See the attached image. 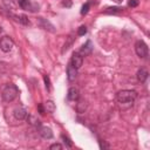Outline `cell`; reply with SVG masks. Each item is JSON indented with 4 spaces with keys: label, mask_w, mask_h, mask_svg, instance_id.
<instances>
[{
    "label": "cell",
    "mask_w": 150,
    "mask_h": 150,
    "mask_svg": "<svg viewBox=\"0 0 150 150\" xmlns=\"http://www.w3.org/2000/svg\"><path fill=\"white\" fill-rule=\"evenodd\" d=\"M87 33V28H86V26H81L79 29H77V34L79 35H84Z\"/></svg>",
    "instance_id": "cell-20"
},
{
    "label": "cell",
    "mask_w": 150,
    "mask_h": 150,
    "mask_svg": "<svg viewBox=\"0 0 150 150\" xmlns=\"http://www.w3.org/2000/svg\"><path fill=\"white\" fill-rule=\"evenodd\" d=\"M67 75L69 81H74L77 75V68H75L70 62L68 63V67H67Z\"/></svg>",
    "instance_id": "cell-8"
},
{
    "label": "cell",
    "mask_w": 150,
    "mask_h": 150,
    "mask_svg": "<svg viewBox=\"0 0 150 150\" xmlns=\"http://www.w3.org/2000/svg\"><path fill=\"white\" fill-rule=\"evenodd\" d=\"M68 98L70 101H77L79 100V90L76 88H69V90H68Z\"/></svg>",
    "instance_id": "cell-12"
},
{
    "label": "cell",
    "mask_w": 150,
    "mask_h": 150,
    "mask_svg": "<svg viewBox=\"0 0 150 150\" xmlns=\"http://www.w3.org/2000/svg\"><path fill=\"white\" fill-rule=\"evenodd\" d=\"M38 109H39V112H40V114H45V111H46L41 104H39V105H38Z\"/></svg>",
    "instance_id": "cell-26"
},
{
    "label": "cell",
    "mask_w": 150,
    "mask_h": 150,
    "mask_svg": "<svg viewBox=\"0 0 150 150\" xmlns=\"http://www.w3.org/2000/svg\"><path fill=\"white\" fill-rule=\"evenodd\" d=\"M63 146L60 144V143H54V144H52L50 146H49V149L50 150H55V149H59V150H61Z\"/></svg>",
    "instance_id": "cell-21"
},
{
    "label": "cell",
    "mask_w": 150,
    "mask_h": 150,
    "mask_svg": "<svg viewBox=\"0 0 150 150\" xmlns=\"http://www.w3.org/2000/svg\"><path fill=\"white\" fill-rule=\"evenodd\" d=\"M0 32H1V27H0Z\"/></svg>",
    "instance_id": "cell-28"
},
{
    "label": "cell",
    "mask_w": 150,
    "mask_h": 150,
    "mask_svg": "<svg viewBox=\"0 0 150 150\" xmlns=\"http://www.w3.org/2000/svg\"><path fill=\"white\" fill-rule=\"evenodd\" d=\"M20 7L22 9H26V11H30V12H34L36 11V6L35 5H32V2L29 0H18Z\"/></svg>",
    "instance_id": "cell-7"
},
{
    "label": "cell",
    "mask_w": 150,
    "mask_h": 150,
    "mask_svg": "<svg viewBox=\"0 0 150 150\" xmlns=\"http://www.w3.org/2000/svg\"><path fill=\"white\" fill-rule=\"evenodd\" d=\"M100 148H101V149H105V148H109V145L101 141V142H100Z\"/></svg>",
    "instance_id": "cell-25"
},
{
    "label": "cell",
    "mask_w": 150,
    "mask_h": 150,
    "mask_svg": "<svg viewBox=\"0 0 150 150\" xmlns=\"http://www.w3.org/2000/svg\"><path fill=\"white\" fill-rule=\"evenodd\" d=\"M18 94H19L18 87H16L15 84L9 83V84H6V86L4 87L1 95H2V100H4L5 102H12L13 100L16 98Z\"/></svg>",
    "instance_id": "cell-1"
},
{
    "label": "cell",
    "mask_w": 150,
    "mask_h": 150,
    "mask_svg": "<svg viewBox=\"0 0 150 150\" xmlns=\"http://www.w3.org/2000/svg\"><path fill=\"white\" fill-rule=\"evenodd\" d=\"M62 139H63L64 144H67V146H69V148H70V146L73 145V143L69 141V138H68V137H66V136H62Z\"/></svg>",
    "instance_id": "cell-23"
},
{
    "label": "cell",
    "mask_w": 150,
    "mask_h": 150,
    "mask_svg": "<svg viewBox=\"0 0 150 150\" xmlns=\"http://www.w3.org/2000/svg\"><path fill=\"white\" fill-rule=\"evenodd\" d=\"M40 135H41V137L48 139V138H52L53 137V131L48 127H41L40 128Z\"/></svg>",
    "instance_id": "cell-9"
},
{
    "label": "cell",
    "mask_w": 150,
    "mask_h": 150,
    "mask_svg": "<svg viewBox=\"0 0 150 150\" xmlns=\"http://www.w3.org/2000/svg\"><path fill=\"white\" fill-rule=\"evenodd\" d=\"M112 1H115V2H117V4H121L123 0H112Z\"/></svg>",
    "instance_id": "cell-27"
},
{
    "label": "cell",
    "mask_w": 150,
    "mask_h": 150,
    "mask_svg": "<svg viewBox=\"0 0 150 150\" xmlns=\"http://www.w3.org/2000/svg\"><path fill=\"white\" fill-rule=\"evenodd\" d=\"M136 96H137V93L135 90H127L125 89V90L118 91L116 95V98L121 104H125V103L131 104L135 101Z\"/></svg>",
    "instance_id": "cell-2"
},
{
    "label": "cell",
    "mask_w": 150,
    "mask_h": 150,
    "mask_svg": "<svg viewBox=\"0 0 150 150\" xmlns=\"http://www.w3.org/2000/svg\"><path fill=\"white\" fill-rule=\"evenodd\" d=\"M39 23H40V26H41L43 29H48V30H50V32H55V29H54V26H53L50 22L46 21L45 19H42V18H39Z\"/></svg>",
    "instance_id": "cell-10"
},
{
    "label": "cell",
    "mask_w": 150,
    "mask_h": 150,
    "mask_svg": "<svg viewBox=\"0 0 150 150\" xmlns=\"http://www.w3.org/2000/svg\"><path fill=\"white\" fill-rule=\"evenodd\" d=\"M84 109H86V103H84L83 101H80V102L77 103V111H79V112H83Z\"/></svg>",
    "instance_id": "cell-16"
},
{
    "label": "cell",
    "mask_w": 150,
    "mask_h": 150,
    "mask_svg": "<svg viewBox=\"0 0 150 150\" xmlns=\"http://www.w3.org/2000/svg\"><path fill=\"white\" fill-rule=\"evenodd\" d=\"M14 117L16 118V120H19V121H21V120H23V118H26V116H27V110H26V108L23 107V105H18L15 109H14Z\"/></svg>",
    "instance_id": "cell-5"
},
{
    "label": "cell",
    "mask_w": 150,
    "mask_h": 150,
    "mask_svg": "<svg viewBox=\"0 0 150 150\" xmlns=\"http://www.w3.org/2000/svg\"><path fill=\"white\" fill-rule=\"evenodd\" d=\"M13 46H14V42H13V40L9 36L1 38V40H0V48H1L2 52H5V53L11 52L12 48H13Z\"/></svg>",
    "instance_id": "cell-4"
},
{
    "label": "cell",
    "mask_w": 150,
    "mask_h": 150,
    "mask_svg": "<svg viewBox=\"0 0 150 150\" xmlns=\"http://www.w3.org/2000/svg\"><path fill=\"white\" fill-rule=\"evenodd\" d=\"M70 63H71L75 68H77V69H79V68L82 66V63H83V59H82L81 54H79V53H74V54H73V56H71Z\"/></svg>",
    "instance_id": "cell-6"
},
{
    "label": "cell",
    "mask_w": 150,
    "mask_h": 150,
    "mask_svg": "<svg viewBox=\"0 0 150 150\" xmlns=\"http://www.w3.org/2000/svg\"><path fill=\"white\" fill-rule=\"evenodd\" d=\"M135 50H136V54L142 59H145L148 56V46L143 40H138L136 42Z\"/></svg>",
    "instance_id": "cell-3"
},
{
    "label": "cell",
    "mask_w": 150,
    "mask_h": 150,
    "mask_svg": "<svg viewBox=\"0 0 150 150\" xmlns=\"http://www.w3.org/2000/svg\"><path fill=\"white\" fill-rule=\"evenodd\" d=\"M118 12H121V9L118 7H109L105 11V13H118Z\"/></svg>",
    "instance_id": "cell-18"
},
{
    "label": "cell",
    "mask_w": 150,
    "mask_h": 150,
    "mask_svg": "<svg viewBox=\"0 0 150 150\" xmlns=\"http://www.w3.org/2000/svg\"><path fill=\"white\" fill-rule=\"evenodd\" d=\"M43 80H45V83H46V88L49 90V89H50V81H49V77H48L47 75H45Z\"/></svg>",
    "instance_id": "cell-22"
},
{
    "label": "cell",
    "mask_w": 150,
    "mask_h": 150,
    "mask_svg": "<svg viewBox=\"0 0 150 150\" xmlns=\"http://www.w3.org/2000/svg\"><path fill=\"white\" fill-rule=\"evenodd\" d=\"M19 21L23 25H29V20L27 19L26 15H19Z\"/></svg>",
    "instance_id": "cell-17"
},
{
    "label": "cell",
    "mask_w": 150,
    "mask_h": 150,
    "mask_svg": "<svg viewBox=\"0 0 150 150\" xmlns=\"http://www.w3.org/2000/svg\"><path fill=\"white\" fill-rule=\"evenodd\" d=\"M128 5H129V7H136L138 5V0H129Z\"/></svg>",
    "instance_id": "cell-24"
},
{
    "label": "cell",
    "mask_w": 150,
    "mask_h": 150,
    "mask_svg": "<svg viewBox=\"0 0 150 150\" xmlns=\"http://www.w3.org/2000/svg\"><path fill=\"white\" fill-rule=\"evenodd\" d=\"M91 49H93L91 41H90V40H88V41L86 42V45H83V47L81 48V54H84V55L90 54V53H91Z\"/></svg>",
    "instance_id": "cell-13"
},
{
    "label": "cell",
    "mask_w": 150,
    "mask_h": 150,
    "mask_svg": "<svg viewBox=\"0 0 150 150\" xmlns=\"http://www.w3.org/2000/svg\"><path fill=\"white\" fill-rule=\"evenodd\" d=\"M89 7H90L89 2H86V4H84V5L82 6V8H81V14H82V15L87 14V13L89 12Z\"/></svg>",
    "instance_id": "cell-15"
},
{
    "label": "cell",
    "mask_w": 150,
    "mask_h": 150,
    "mask_svg": "<svg viewBox=\"0 0 150 150\" xmlns=\"http://www.w3.org/2000/svg\"><path fill=\"white\" fill-rule=\"evenodd\" d=\"M148 70L146 69H144V68H141L138 71H137V80L139 81V82H144L146 79H148Z\"/></svg>",
    "instance_id": "cell-11"
},
{
    "label": "cell",
    "mask_w": 150,
    "mask_h": 150,
    "mask_svg": "<svg viewBox=\"0 0 150 150\" xmlns=\"http://www.w3.org/2000/svg\"><path fill=\"white\" fill-rule=\"evenodd\" d=\"M45 108H46V111L48 112H54L55 111V104L53 101H47L45 103Z\"/></svg>",
    "instance_id": "cell-14"
},
{
    "label": "cell",
    "mask_w": 150,
    "mask_h": 150,
    "mask_svg": "<svg viewBox=\"0 0 150 150\" xmlns=\"http://www.w3.org/2000/svg\"><path fill=\"white\" fill-rule=\"evenodd\" d=\"M4 4L7 8H11V9H14V4L12 0H4Z\"/></svg>",
    "instance_id": "cell-19"
}]
</instances>
